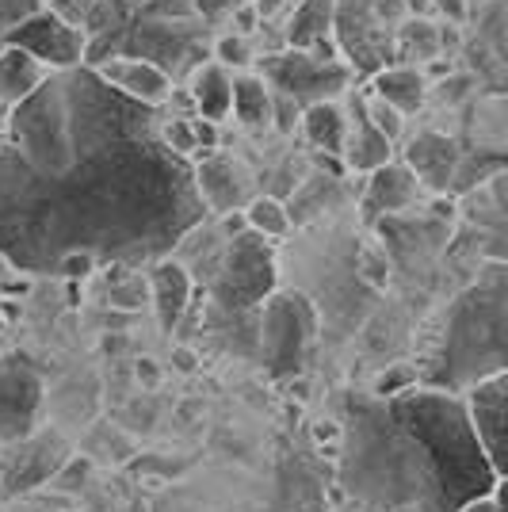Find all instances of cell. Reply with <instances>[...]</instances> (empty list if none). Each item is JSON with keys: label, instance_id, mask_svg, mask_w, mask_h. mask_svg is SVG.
Listing matches in <instances>:
<instances>
[{"label": "cell", "instance_id": "cell-18", "mask_svg": "<svg viewBox=\"0 0 508 512\" xmlns=\"http://www.w3.org/2000/svg\"><path fill=\"white\" fill-rule=\"evenodd\" d=\"M302 134L318 153L344 161V146H348V111L340 104H314L302 115Z\"/></svg>", "mask_w": 508, "mask_h": 512}, {"label": "cell", "instance_id": "cell-2", "mask_svg": "<svg viewBox=\"0 0 508 512\" xmlns=\"http://www.w3.org/2000/svg\"><path fill=\"white\" fill-rule=\"evenodd\" d=\"M337 474L363 512H463L497 486L466 398L432 386L402 398L348 394Z\"/></svg>", "mask_w": 508, "mask_h": 512}, {"label": "cell", "instance_id": "cell-3", "mask_svg": "<svg viewBox=\"0 0 508 512\" xmlns=\"http://www.w3.org/2000/svg\"><path fill=\"white\" fill-rule=\"evenodd\" d=\"M508 371V264L493 260L444 310L421 386L466 394Z\"/></svg>", "mask_w": 508, "mask_h": 512}, {"label": "cell", "instance_id": "cell-4", "mask_svg": "<svg viewBox=\"0 0 508 512\" xmlns=\"http://www.w3.org/2000/svg\"><path fill=\"white\" fill-rule=\"evenodd\" d=\"M276 295V256L272 241L253 234L249 226L230 237L226 260L211 283V299L222 314H241Z\"/></svg>", "mask_w": 508, "mask_h": 512}, {"label": "cell", "instance_id": "cell-24", "mask_svg": "<svg viewBox=\"0 0 508 512\" xmlns=\"http://www.w3.org/2000/svg\"><path fill=\"white\" fill-rule=\"evenodd\" d=\"M161 138H165V146H169L176 157H199V142H195V119H165V127H161Z\"/></svg>", "mask_w": 508, "mask_h": 512}, {"label": "cell", "instance_id": "cell-8", "mask_svg": "<svg viewBox=\"0 0 508 512\" xmlns=\"http://www.w3.org/2000/svg\"><path fill=\"white\" fill-rule=\"evenodd\" d=\"M4 46H16V50H27L39 65H46L50 73H62V69H77L85 65L88 58V39L65 23L54 8H43L39 16L23 20L16 31L4 35Z\"/></svg>", "mask_w": 508, "mask_h": 512}, {"label": "cell", "instance_id": "cell-10", "mask_svg": "<svg viewBox=\"0 0 508 512\" xmlns=\"http://www.w3.org/2000/svg\"><path fill=\"white\" fill-rule=\"evenodd\" d=\"M405 165L417 176V184L428 192H451L459 172V146L447 134H417L405 146Z\"/></svg>", "mask_w": 508, "mask_h": 512}, {"label": "cell", "instance_id": "cell-30", "mask_svg": "<svg viewBox=\"0 0 508 512\" xmlns=\"http://www.w3.org/2000/svg\"><path fill=\"white\" fill-rule=\"evenodd\" d=\"M100 264H96V256H88V253H73V256H65L62 264H58V276L54 279H85V276H92Z\"/></svg>", "mask_w": 508, "mask_h": 512}, {"label": "cell", "instance_id": "cell-33", "mask_svg": "<svg viewBox=\"0 0 508 512\" xmlns=\"http://www.w3.org/2000/svg\"><path fill=\"white\" fill-rule=\"evenodd\" d=\"M88 470V463H73V467L65 470L62 478H58V486H62V490H77V486H81V474H85Z\"/></svg>", "mask_w": 508, "mask_h": 512}, {"label": "cell", "instance_id": "cell-9", "mask_svg": "<svg viewBox=\"0 0 508 512\" xmlns=\"http://www.w3.org/2000/svg\"><path fill=\"white\" fill-rule=\"evenodd\" d=\"M497 478H508V371L463 394Z\"/></svg>", "mask_w": 508, "mask_h": 512}, {"label": "cell", "instance_id": "cell-29", "mask_svg": "<svg viewBox=\"0 0 508 512\" xmlns=\"http://www.w3.org/2000/svg\"><path fill=\"white\" fill-rule=\"evenodd\" d=\"M146 295H149V283H142V279L134 276V279H127V283H115L111 302L123 306V310H138V306L146 302Z\"/></svg>", "mask_w": 508, "mask_h": 512}, {"label": "cell", "instance_id": "cell-28", "mask_svg": "<svg viewBox=\"0 0 508 512\" xmlns=\"http://www.w3.org/2000/svg\"><path fill=\"white\" fill-rule=\"evenodd\" d=\"M367 119H371V123H375L390 142L402 134V111H398V107H390V104H382V100H375V104L367 107Z\"/></svg>", "mask_w": 508, "mask_h": 512}, {"label": "cell", "instance_id": "cell-16", "mask_svg": "<svg viewBox=\"0 0 508 512\" xmlns=\"http://www.w3.org/2000/svg\"><path fill=\"white\" fill-rule=\"evenodd\" d=\"M46 77H50V69L35 62L27 50L0 46V104L4 107L27 104L46 85Z\"/></svg>", "mask_w": 508, "mask_h": 512}, {"label": "cell", "instance_id": "cell-11", "mask_svg": "<svg viewBox=\"0 0 508 512\" xmlns=\"http://www.w3.org/2000/svg\"><path fill=\"white\" fill-rule=\"evenodd\" d=\"M195 188H199V199L207 203V211L226 214V218L241 211V203L249 199V184L237 172V161L226 153H207L195 165Z\"/></svg>", "mask_w": 508, "mask_h": 512}, {"label": "cell", "instance_id": "cell-21", "mask_svg": "<svg viewBox=\"0 0 508 512\" xmlns=\"http://www.w3.org/2000/svg\"><path fill=\"white\" fill-rule=\"evenodd\" d=\"M233 119L241 127L272 123V88L260 73H237L233 77Z\"/></svg>", "mask_w": 508, "mask_h": 512}, {"label": "cell", "instance_id": "cell-40", "mask_svg": "<svg viewBox=\"0 0 508 512\" xmlns=\"http://www.w3.org/2000/svg\"><path fill=\"white\" fill-rule=\"evenodd\" d=\"M8 123H12V107H4V104H0V138L8 134Z\"/></svg>", "mask_w": 508, "mask_h": 512}, {"label": "cell", "instance_id": "cell-25", "mask_svg": "<svg viewBox=\"0 0 508 512\" xmlns=\"http://www.w3.org/2000/svg\"><path fill=\"white\" fill-rule=\"evenodd\" d=\"M214 54H218V65H226V69H249V65H256L253 50H249V43H245V35H222L218 43H214Z\"/></svg>", "mask_w": 508, "mask_h": 512}, {"label": "cell", "instance_id": "cell-5", "mask_svg": "<svg viewBox=\"0 0 508 512\" xmlns=\"http://www.w3.org/2000/svg\"><path fill=\"white\" fill-rule=\"evenodd\" d=\"M260 77L268 81L272 92L279 96H291L302 111L314 104H333L340 92L348 88V65L340 62H321L314 54H302V50H279L256 62Z\"/></svg>", "mask_w": 508, "mask_h": 512}, {"label": "cell", "instance_id": "cell-17", "mask_svg": "<svg viewBox=\"0 0 508 512\" xmlns=\"http://www.w3.org/2000/svg\"><path fill=\"white\" fill-rule=\"evenodd\" d=\"M191 104L199 111V119L207 123H222L226 115H233V73L226 65L207 62L191 73Z\"/></svg>", "mask_w": 508, "mask_h": 512}, {"label": "cell", "instance_id": "cell-7", "mask_svg": "<svg viewBox=\"0 0 508 512\" xmlns=\"http://www.w3.org/2000/svg\"><path fill=\"white\" fill-rule=\"evenodd\" d=\"M39 406H43V379L35 363L0 341V440L4 444L27 440Z\"/></svg>", "mask_w": 508, "mask_h": 512}, {"label": "cell", "instance_id": "cell-22", "mask_svg": "<svg viewBox=\"0 0 508 512\" xmlns=\"http://www.w3.org/2000/svg\"><path fill=\"white\" fill-rule=\"evenodd\" d=\"M245 226L260 234L264 241H283V237L291 234V214L287 207L272 199V195H264V199H253L249 203V211H245Z\"/></svg>", "mask_w": 508, "mask_h": 512}, {"label": "cell", "instance_id": "cell-15", "mask_svg": "<svg viewBox=\"0 0 508 512\" xmlns=\"http://www.w3.org/2000/svg\"><path fill=\"white\" fill-rule=\"evenodd\" d=\"M394 142L382 134L363 107H352L348 115V146H344V165L356 172H379L382 165H390Z\"/></svg>", "mask_w": 508, "mask_h": 512}, {"label": "cell", "instance_id": "cell-14", "mask_svg": "<svg viewBox=\"0 0 508 512\" xmlns=\"http://www.w3.org/2000/svg\"><path fill=\"white\" fill-rule=\"evenodd\" d=\"M417 176L409 172V165H382L379 172H371V184L363 195V211L375 222L382 214H398L405 211L413 199H417Z\"/></svg>", "mask_w": 508, "mask_h": 512}, {"label": "cell", "instance_id": "cell-27", "mask_svg": "<svg viewBox=\"0 0 508 512\" xmlns=\"http://www.w3.org/2000/svg\"><path fill=\"white\" fill-rule=\"evenodd\" d=\"M302 107L291 100V96H279V92H272V119H276V127L283 130V134H291L295 127H302Z\"/></svg>", "mask_w": 508, "mask_h": 512}, {"label": "cell", "instance_id": "cell-31", "mask_svg": "<svg viewBox=\"0 0 508 512\" xmlns=\"http://www.w3.org/2000/svg\"><path fill=\"white\" fill-rule=\"evenodd\" d=\"M237 8H241V0H195V12L207 20V27L222 20V16H237Z\"/></svg>", "mask_w": 508, "mask_h": 512}, {"label": "cell", "instance_id": "cell-23", "mask_svg": "<svg viewBox=\"0 0 508 512\" xmlns=\"http://www.w3.org/2000/svg\"><path fill=\"white\" fill-rule=\"evenodd\" d=\"M421 386V367L417 363H398V367H386L379 379H375V398H402L409 390Z\"/></svg>", "mask_w": 508, "mask_h": 512}, {"label": "cell", "instance_id": "cell-36", "mask_svg": "<svg viewBox=\"0 0 508 512\" xmlns=\"http://www.w3.org/2000/svg\"><path fill=\"white\" fill-rule=\"evenodd\" d=\"M12 276H16V272H12V264H8L4 256H0V302H4L8 287H12Z\"/></svg>", "mask_w": 508, "mask_h": 512}, {"label": "cell", "instance_id": "cell-39", "mask_svg": "<svg viewBox=\"0 0 508 512\" xmlns=\"http://www.w3.org/2000/svg\"><path fill=\"white\" fill-rule=\"evenodd\" d=\"M463 512H497V509H493V497H486V501H474V505H466Z\"/></svg>", "mask_w": 508, "mask_h": 512}, {"label": "cell", "instance_id": "cell-20", "mask_svg": "<svg viewBox=\"0 0 508 512\" xmlns=\"http://www.w3.org/2000/svg\"><path fill=\"white\" fill-rule=\"evenodd\" d=\"M375 100L398 107L402 115H413L424 100V77L413 65H390L375 73Z\"/></svg>", "mask_w": 508, "mask_h": 512}, {"label": "cell", "instance_id": "cell-38", "mask_svg": "<svg viewBox=\"0 0 508 512\" xmlns=\"http://www.w3.org/2000/svg\"><path fill=\"white\" fill-rule=\"evenodd\" d=\"M283 0H256V16H276Z\"/></svg>", "mask_w": 508, "mask_h": 512}, {"label": "cell", "instance_id": "cell-37", "mask_svg": "<svg viewBox=\"0 0 508 512\" xmlns=\"http://www.w3.org/2000/svg\"><path fill=\"white\" fill-rule=\"evenodd\" d=\"M256 20H260L256 8H237V27H241V31H253Z\"/></svg>", "mask_w": 508, "mask_h": 512}, {"label": "cell", "instance_id": "cell-19", "mask_svg": "<svg viewBox=\"0 0 508 512\" xmlns=\"http://www.w3.org/2000/svg\"><path fill=\"white\" fill-rule=\"evenodd\" d=\"M333 20H337V0H302L291 16V27H287V46L310 54L314 46L329 39Z\"/></svg>", "mask_w": 508, "mask_h": 512}, {"label": "cell", "instance_id": "cell-32", "mask_svg": "<svg viewBox=\"0 0 508 512\" xmlns=\"http://www.w3.org/2000/svg\"><path fill=\"white\" fill-rule=\"evenodd\" d=\"M195 142H199V157L218 150V127L207 123V119H195Z\"/></svg>", "mask_w": 508, "mask_h": 512}, {"label": "cell", "instance_id": "cell-1", "mask_svg": "<svg viewBox=\"0 0 508 512\" xmlns=\"http://www.w3.org/2000/svg\"><path fill=\"white\" fill-rule=\"evenodd\" d=\"M161 107L127 100L77 65L12 107L0 138V256L20 276H58L73 253L96 264H161L203 226L195 165L161 138Z\"/></svg>", "mask_w": 508, "mask_h": 512}, {"label": "cell", "instance_id": "cell-13", "mask_svg": "<svg viewBox=\"0 0 508 512\" xmlns=\"http://www.w3.org/2000/svg\"><path fill=\"white\" fill-rule=\"evenodd\" d=\"M149 291H153V306H157L161 329L172 333V329L180 325V318H184V310H188V302H191L188 268H184L180 260H161V264H153Z\"/></svg>", "mask_w": 508, "mask_h": 512}, {"label": "cell", "instance_id": "cell-34", "mask_svg": "<svg viewBox=\"0 0 508 512\" xmlns=\"http://www.w3.org/2000/svg\"><path fill=\"white\" fill-rule=\"evenodd\" d=\"M436 8L444 12L447 20H463V12H466L463 0H436Z\"/></svg>", "mask_w": 508, "mask_h": 512}, {"label": "cell", "instance_id": "cell-26", "mask_svg": "<svg viewBox=\"0 0 508 512\" xmlns=\"http://www.w3.org/2000/svg\"><path fill=\"white\" fill-rule=\"evenodd\" d=\"M43 8H46V0H0V43H4L8 31H16L23 20L39 16Z\"/></svg>", "mask_w": 508, "mask_h": 512}, {"label": "cell", "instance_id": "cell-41", "mask_svg": "<svg viewBox=\"0 0 508 512\" xmlns=\"http://www.w3.org/2000/svg\"><path fill=\"white\" fill-rule=\"evenodd\" d=\"M402 512H413V509H402Z\"/></svg>", "mask_w": 508, "mask_h": 512}, {"label": "cell", "instance_id": "cell-6", "mask_svg": "<svg viewBox=\"0 0 508 512\" xmlns=\"http://www.w3.org/2000/svg\"><path fill=\"white\" fill-rule=\"evenodd\" d=\"M310 341H314V310L298 299V295H272V299L264 302L260 356H264V367L276 379L298 375Z\"/></svg>", "mask_w": 508, "mask_h": 512}, {"label": "cell", "instance_id": "cell-12", "mask_svg": "<svg viewBox=\"0 0 508 512\" xmlns=\"http://www.w3.org/2000/svg\"><path fill=\"white\" fill-rule=\"evenodd\" d=\"M100 77L111 88H119L127 100L146 107H165L172 96V77L153 62H138V58H111L100 65Z\"/></svg>", "mask_w": 508, "mask_h": 512}, {"label": "cell", "instance_id": "cell-35", "mask_svg": "<svg viewBox=\"0 0 508 512\" xmlns=\"http://www.w3.org/2000/svg\"><path fill=\"white\" fill-rule=\"evenodd\" d=\"M493 509L508 512V478H497V486H493Z\"/></svg>", "mask_w": 508, "mask_h": 512}]
</instances>
